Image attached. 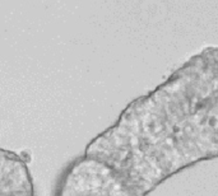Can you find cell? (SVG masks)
Segmentation results:
<instances>
[{
  "label": "cell",
  "mask_w": 218,
  "mask_h": 196,
  "mask_svg": "<svg viewBox=\"0 0 218 196\" xmlns=\"http://www.w3.org/2000/svg\"><path fill=\"white\" fill-rule=\"evenodd\" d=\"M84 158L107 167L133 196L218 158V47L200 50L131 101L87 145Z\"/></svg>",
  "instance_id": "obj_1"
},
{
  "label": "cell",
  "mask_w": 218,
  "mask_h": 196,
  "mask_svg": "<svg viewBox=\"0 0 218 196\" xmlns=\"http://www.w3.org/2000/svg\"><path fill=\"white\" fill-rule=\"evenodd\" d=\"M59 196H133L104 164L83 158L73 163L60 185Z\"/></svg>",
  "instance_id": "obj_2"
},
{
  "label": "cell",
  "mask_w": 218,
  "mask_h": 196,
  "mask_svg": "<svg viewBox=\"0 0 218 196\" xmlns=\"http://www.w3.org/2000/svg\"><path fill=\"white\" fill-rule=\"evenodd\" d=\"M0 196H33L32 178L19 154L0 149Z\"/></svg>",
  "instance_id": "obj_3"
}]
</instances>
